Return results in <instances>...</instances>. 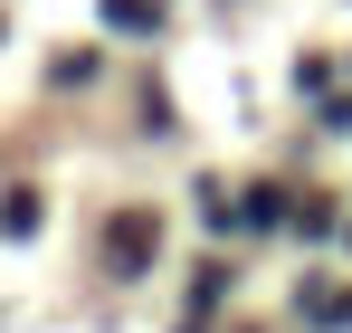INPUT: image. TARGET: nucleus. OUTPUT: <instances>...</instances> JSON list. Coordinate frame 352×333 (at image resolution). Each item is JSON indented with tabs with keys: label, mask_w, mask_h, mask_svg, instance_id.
I'll return each instance as SVG.
<instances>
[{
	"label": "nucleus",
	"mask_w": 352,
	"mask_h": 333,
	"mask_svg": "<svg viewBox=\"0 0 352 333\" xmlns=\"http://www.w3.org/2000/svg\"><path fill=\"white\" fill-rule=\"evenodd\" d=\"M105 248H115V277H143L153 248H162V219H153V210H124V219L105 228Z\"/></svg>",
	"instance_id": "nucleus-1"
},
{
	"label": "nucleus",
	"mask_w": 352,
	"mask_h": 333,
	"mask_svg": "<svg viewBox=\"0 0 352 333\" xmlns=\"http://www.w3.org/2000/svg\"><path fill=\"white\" fill-rule=\"evenodd\" d=\"M29 228H38V191H10L0 200V238H29Z\"/></svg>",
	"instance_id": "nucleus-2"
},
{
	"label": "nucleus",
	"mask_w": 352,
	"mask_h": 333,
	"mask_svg": "<svg viewBox=\"0 0 352 333\" xmlns=\"http://www.w3.org/2000/svg\"><path fill=\"white\" fill-rule=\"evenodd\" d=\"M105 19H115V29H153V19H162V0H105Z\"/></svg>",
	"instance_id": "nucleus-3"
},
{
	"label": "nucleus",
	"mask_w": 352,
	"mask_h": 333,
	"mask_svg": "<svg viewBox=\"0 0 352 333\" xmlns=\"http://www.w3.org/2000/svg\"><path fill=\"white\" fill-rule=\"evenodd\" d=\"M238 219H248V228H276V219H286V200H276V191H248V210H238Z\"/></svg>",
	"instance_id": "nucleus-4"
}]
</instances>
